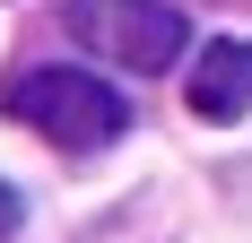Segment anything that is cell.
<instances>
[{"label": "cell", "instance_id": "2", "mask_svg": "<svg viewBox=\"0 0 252 243\" xmlns=\"http://www.w3.org/2000/svg\"><path fill=\"white\" fill-rule=\"evenodd\" d=\"M61 26H70L96 61L139 70V78H165L183 52H191V18L165 9V0H61Z\"/></svg>", "mask_w": 252, "mask_h": 243}, {"label": "cell", "instance_id": "1", "mask_svg": "<svg viewBox=\"0 0 252 243\" xmlns=\"http://www.w3.org/2000/svg\"><path fill=\"white\" fill-rule=\"evenodd\" d=\"M0 104H9V122H26V130L52 139L61 156H96V148H113L130 130L122 87L96 78V70H26V78H9Z\"/></svg>", "mask_w": 252, "mask_h": 243}, {"label": "cell", "instance_id": "3", "mask_svg": "<svg viewBox=\"0 0 252 243\" xmlns=\"http://www.w3.org/2000/svg\"><path fill=\"white\" fill-rule=\"evenodd\" d=\"M183 96H191L200 122L252 113V35H218V44H200V61H191V78H183Z\"/></svg>", "mask_w": 252, "mask_h": 243}, {"label": "cell", "instance_id": "4", "mask_svg": "<svg viewBox=\"0 0 252 243\" xmlns=\"http://www.w3.org/2000/svg\"><path fill=\"white\" fill-rule=\"evenodd\" d=\"M18 226H26V200H18V182H0V243L18 235Z\"/></svg>", "mask_w": 252, "mask_h": 243}]
</instances>
